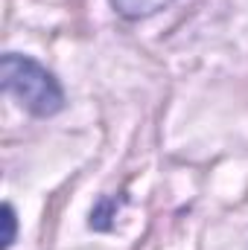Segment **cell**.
Wrapping results in <instances>:
<instances>
[{
  "label": "cell",
  "mask_w": 248,
  "mask_h": 250,
  "mask_svg": "<svg viewBox=\"0 0 248 250\" xmlns=\"http://www.w3.org/2000/svg\"><path fill=\"white\" fill-rule=\"evenodd\" d=\"M0 76L6 93H12L29 114L53 117L64 108V90L59 79L35 59L21 53H6L0 62Z\"/></svg>",
  "instance_id": "obj_1"
},
{
  "label": "cell",
  "mask_w": 248,
  "mask_h": 250,
  "mask_svg": "<svg viewBox=\"0 0 248 250\" xmlns=\"http://www.w3.org/2000/svg\"><path fill=\"white\" fill-rule=\"evenodd\" d=\"M108 3L125 21H143V18H152L161 9H167L173 0H108Z\"/></svg>",
  "instance_id": "obj_2"
},
{
  "label": "cell",
  "mask_w": 248,
  "mask_h": 250,
  "mask_svg": "<svg viewBox=\"0 0 248 250\" xmlns=\"http://www.w3.org/2000/svg\"><path fill=\"white\" fill-rule=\"evenodd\" d=\"M3 224H6V236H3V250H9V248H12V242H15V227H18L12 204H3Z\"/></svg>",
  "instance_id": "obj_3"
}]
</instances>
